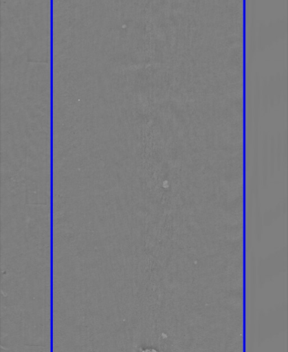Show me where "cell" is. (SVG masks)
<instances>
[{
	"mask_svg": "<svg viewBox=\"0 0 288 352\" xmlns=\"http://www.w3.org/2000/svg\"><path fill=\"white\" fill-rule=\"evenodd\" d=\"M142 352H157V351L153 349H146L145 351H143Z\"/></svg>",
	"mask_w": 288,
	"mask_h": 352,
	"instance_id": "cell-1",
	"label": "cell"
}]
</instances>
